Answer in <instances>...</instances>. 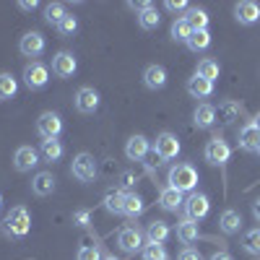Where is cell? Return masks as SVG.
I'll list each match as a JSON object with an SVG mask.
<instances>
[{"label":"cell","instance_id":"6da1fadb","mask_svg":"<svg viewBox=\"0 0 260 260\" xmlns=\"http://www.w3.org/2000/svg\"><path fill=\"white\" fill-rule=\"evenodd\" d=\"M6 237H13V240H24V237L31 232V213L24 206H16L6 213L3 224H0Z\"/></svg>","mask_w":260,"mask_h":260},{"label":"cell","instance_id":"7a4b0ae2","mask_svg":"<svg viewBox=\"0 0 260 260\" xmlns=\"http://www.w3.org/2000/svg\"><path fill=\"white\" fill-rule=\"evenodd\" d=\"M198 172H195V167L190 164H175L169 169L167 175V182L172 190H180V192H195V187H198Z\"/></svg>","mask_w":260,"mask_h":260},{"label":"cell","instance_id":"3957f363","mask_svg":"<svg viewBox=\"0 0 260 260\" xmlns=\"http://www.w3.org/2000/svg\"><path fill=\"white\" fill-rule=\"evenodd\" d=\"M96 159L91 156V154H86V151H81V154H76L73 156V164H71V175L78 180V182H83V185H89V182H94L96 180Z\"/></svg>","mask_w":260,"mask_h":260},{"label":"cell","instance_id":"277c9868","mask_svg":"<svg viewBox=\"0 0 260 260\" xmlns=\"http://www.w3.org/2000/svg\"><path fill=\"white\" fill-rule=\"evenodd\" d=\"M203 156H206V161L211 167H226V161L232 159V148H229V143L221 136H213L206 143V148H203Z\"/></svg>","mask_w":260,"mask_h":260},{"label":"cell","instance_id":"5b68a950","mask_svg":"<svg viewBox=\"0 0 260 260\" xmlns=\"http://www.w3.org/2000/svg\"><path fill=\"white\" fill-rule=\"evenodd\" d=\"M182 208H185V219L201 221V219H206L208 211H211V201H208L206 192H190L187 198H185V206Z\"/></svg>","mask_w":260,"mask_h":260},{"label":"cell","instance_id":"8992f818","mask_svg":"<svg viewBox=\"0 0 260 260\" xmlns=\"http://www.w3.org/2000/svg\"><path fill=\"white\" fill-rule=\"evenodd\" d=\"M180 138L175 133H159L156 141H154V154L161 159V161H172V159H177L180 154Z\"/></svg>","mask_w":260,"mask_h":260},{"label":"cell","instance_id":"52a82bcc","mask_svg":"<svg viewBox=\"0 0 260 260\" xmlns=\"http://www.w3.org/2000/svg\"><path fill=\"white\" fill-rule=\"evenodd\" d=\"M73 102H76V110L81 115H94L99 110V104H102V96H99L96 89H91V86H81V89L76 91V96H73Z\"/></svg>","mask_w":260,"mask_h":260},{"label":"cell","instance_id":"ba28073f","mask_svg":"<svg viewBox=\"0 0 260 260\" xmlns=\"http://www.w3.org/2000/svg\"><path fill=\"white\" fill-rule=\"evenodd\" d=\"M50 81V71H47V65H42V62H29L26 68H24V83H26V89L31 91H39V89H45Z\"/></svg>","mask_w":260,"mask_h":260},{"label":"cell","instance_id":"9c48e42d","mask_svg":"<svg viewBox=\"0 0 260 260\" xmlns=\"http://www.w3.org/2000/svg\"><path fill=\"white\" fill-rule=\"evenodd\" d=\"M37 133L42 141H50V138H57L62 133V120L57 112H42L39 120H37Z\"/></svg>","mask_w":260,"mask_h":260},{"label":"cell","instance_id":"30bf717a","mask_svg":"<svg viewBox=\"0 0 260 260\" xmlns=\"http://www.w3.org/2000/svg\"><path fill=\"white\" fill-rule=\"evenodd\" d=\"M78 71V60L73 52L68 50H60L55 57H52V73L57 78H73V73Z\"/></svg>","mask_w":260,"mask_h":260},{"label":"cell","instance_id":"8fae6325","mask_svg":"<svg viewBox=\"0 0 260 260\" xmlns=\"http://www.w3.org/2000/svg\"><path fill=\"white\" fill-rule=\"evenodd\" d=\"M117 247L122 252H138L143 250V232L136 226H122L117 232Z\"/></svg>","mask_w":260,"mask_h":260},{"label":"cell","instance_id":"7c38bea8","mask_svg":"<svg viewBox=\"0 0 260 260\" xmlns=\"http://www.w3.org/2000/svg\"><path fill=\"white\" fill-rule=\"evenodd\" d=\"M45 47H47V42H45V37H42V31H26L24 37H21V42H18V50H21V55L24 57H39L42 52H45Z\"/></svg>","mask_w":260,"mask_h":260},{"label":"cell","instance_id":"4fadbf2b","mask_svg":"<svg viewBox=\"0 0 260 260\" xmlns=\"http://www.w3.org/2000/svg\"><path fill=\"white\" fill-rule=\"evenodd\" d=\"M234 18H237V24H242V26H252L260 21V6L255 0H242V3L234 6Z\"/></svg>","mask_w":260,"mask_h":260},{"label":"cell","instance_id":"5bb4252c","mask_svg":"<svg viewBox=\"0 0 260 260\" xmlns=\"http://www.w3.org/2000/svg\"><path fill=\"white\" fill-rule=\"evenodd\" d=\"M39 164V151L31 146H18L13 154V167L16 172H31Z\"/></svg>","mask_w":260,"mask_h":260},{"label":"cell","instance_id":"9a60e30c","mask_svg":"<svg viewBox=\"0 0 260 260\" xmlns=\"http://www.w3.org/2000/svg\"><path fill=\"white\" fill-rule=\"evenodd\" d=\"M148 151H151V143H148V138L141 136V133H138V136H130L127 143H125V156H127L130 161H143Z\"/></svg>","mask_w":260,"mask_h":260},{"label":"cell","instance_id":"2e32d148","mask_svg":"<svg viewBox=\"0 0 260 260\" xmlns=\"http://www.w3.org/2000/svg\"><path fill=\"white\" fill-rule=\"evenodd\" d=\"M167 81H169V73H167L164 65H148V68L143 71V86H146V89H151V91L164 89Z\"/></svg>","mask_w":260,"mask_h":260},{"label":"cell","instance_id":"e0dca14e","mask_svg":"<svg viewBox=\"0 0 260 260\" xmlns=\"http://www.w3.org/2000/svg\"><path fill=\"white\" fill-rule=\"evenodd\" d=\"M192 122H195V127L198 130H208V127H213V122H216V107L213 104H198L195 107V112H192Z\"/></svg>","mask_w":260,"mask_h":260},{"label":"cell","instance_id":"ac0fdd59","mask_svg":"<svg viewBox=\"0 0 260 260\" xmlns=\"http://www.w3.org/2000/svg\"><path fill=\"white\" fill-rule=\"evenodd\" d=\"M31 192L45 198V195H52L55 192V177L52 172H37L34 180H31Z\"/></svg>","mask_w":260,"mask_h":260},{"label":"cell","instance_id":"d6986e66","mask_svg":"<svg viewBox=\"0 0 260 260\" xmlns=\"http://www.w3.org/2000/svg\"><path fill=\"white\" fill-rule=\"evenodd\" d=\"M237 143H240V148L242 151H257V143H260V133H257V127L252 125V122H247V125H242V130H240V136H237Z\"/></svg>","mask_w":260,"mask_h":260},{"label":"cell","instance_id":"ffe728a7","mask_svg":"<svg viewBox=\"0 0 260 260\" xmlns=\"http://www.w3.org/2000/svg\"><path fill=\"white\" fill-rule=\"evenodd\" d=\"M219 229L224 234H237L242 229V213L234 211V208H226L221 216H219Z\"/></svg>","mask_w":260,"mask_h":260},{"label":"cell","instance_id":"44dd1931","mask_svg":"<svg viewBox=\"0 0 260 260\" xmlns=\"http://www.w3.org/2000/svg\"><path fill=\"white\" fill-rule=\"evenodd\" d=\"M177 240L182 245H192L201 240V229H198V221H190V219H182L177 221Z\"/></svg>","mask_w":260,"mask_h":260},{"label":"cell","instance_id":"7402d4cb","mask_svg":"<svg viewBox=\"0 0 260 260\" xmlns=\"http://www.w3.org/2000/svg\"><path fill=\"white\" fill-rule=\"evenodd\" d=\"M159 24H161V13H159V8H156V6H151V3H146V8L138 11V26L146 29V31H151V29H156Z\"/></svg>","mask_w":260,"mask_h":260},{"label":"cell","instance_id":"603a6c76","mask_svg":"<svg viewBox=\"0 0 260 260\" xmlns=\"http://www.w3.org/2000/svg\"><path fill=\"white\" fill-rule=\"evenodd\" d=\"M159 206L164 211H180L185 206V198H182V192L180 190H172V187H164L159 192Z\"/></svg>","mask_w":260,"mask_h":260},{"label":"cell","instance_id":"cb8c5ba5","mask_svg":"<svg viewBox=\"0 0 260 260\" xmlns=\"http://www.w3.org/2000/svg\"><path fill=\"white\" fill-rule=\"evenodd\" d=\"M169 234H172L169 224L156 219V221H151V224H148V229H146V240H148V242H154V245H164V242L169 240Z\"/></svg>","mask_w":260,"mask_h":260},{"label":"cell","instance_id":"d4e9b609","mask_svg":"<svg viewBox=\"0 0 260 260\" xmlns=\"http://www.w3.org/2000/svg\"><path fill=\"white\" fill-rule=\"evenodd\" d=\"M187 94L195 96V99H208L213 94V83L206 81V78H201V76H192L187 81Z\"/></svg>","mask_w":260,"mask_h":260},{"label":"cell","instance_id":"484cf974","mask_svg":"<svg viewBox=\"0 0 260 260\" xmlns=\"http://www.w3.org/2000/svg\"><path fill=\"white\" fill-rule=\"evenodd\" d=\"M240 112H242L240 102L226 99V102H221V104H219V110H216V117H219V122H221V125H232L237 117H240Z\"/></svg>","mask_w":260,"mask_h":260},{"label":"cell","instance_id":"4316f807","mask_svg":"<svg viewBox=\"0 0 260 260\" xmlns=\"http://www.w3.org/2000/svg\"><path fill=\"white\" fill-rule=\"evenodd\" d=\"M185 45H187V50H190V52H203V50H208V47H211V31H208V29L192 31V34H190V39L185 42Z\"/></svg>","mask_w":260,"mask_h":260},{"label":"cell","instance_id":"83f0119b","mask_svg":"<svg viewBox=\"0 0 260 260\" xmlns=\"http://www.w3.org/2000/svg\"><path fill=\"white\" fill-rule=\"evenodd\" d=\"M143 198L136 192H125V206H122V216H127V219H136V216L143 213Z\"/></svg>","mask_w":260,"mask_h":260},{"label":"cell","instance_id":"f1b7e54d","mask_svg":"<svg viewBox=\"0 0 260 260\" xmlns=\"http://www.w3.org/2000/svg\"><path fill=\"white\" fill-rule=\"evenodd\" d=\"M185 18H187V24L192 26V31L208 29V21H211V16H208L203 8H187V11H185Z\"/></svg>","mask_w":260,"mask_h":260},{"label":"cell","instance_id":"f546056e","mask_svg":"<svg viewBox=\"0 0 260 260\" xmlns=\"http://www.w3.org/2000/svg\"><path fill=\"white\" fill-rule=\"evenodd\" d=\"M219 73H221L219 62L211 60V57H203V60L198 62V68H195V76H201V78H206V81H211V83L219 78Z\"/></svg>","mask_w":260,"mask_h":260},{"label":"cell","instance_id":"4dcf8cb0","mask_svg":"<svg viewBox=\"0 0 260 260\" xmlns=\"http://www.w3.org/2000/svg\"><path fill=\"white\" fill-rule=\"evenodd\" d=\"M39 154L45 156L47 161H60L62 154H65V148L57 138H50V141H42V148H39Z\"/></svg>","mask_w":260,"mask_h":260},{"label":"cell","instance_id":"1f68e13d","mask_svg":"<svg viewBox=\"0 0 260 260\" xmlns=\"http://www.w3.org/2000/svg\"><path fill=\"white\" fill-rule=\"evenodd\" d=\"M190 34H192V26L187 24V18H185V16H180V18L172 21L169 37L175 39V42H187V39H190Z\"/></svg>","mask_w":260,"mask_h":260},{"label":"cell","instance_id":"d6a6232c","mask_svg":"<svg viewBox=\"0 0 260 260\" xmlns=\"http://www.w3.org/2000/svg\"><path fill=\"white\" fill-rule=\"evenodd\" d=\"M16 91H18V81L11 73H0V102L13 99Z\"/></svg>","mask_w":260,"mask_h":260},{"label":"cell","instance_id":"836d02e7","mask_svg":"<svg viewBox=\"0 0 260 260\" xmlns=\"http://www.w3.org/2000/svg\"><path fill=\"white\" fill-rule=\"evenodd\" d=\"M242 250L250 252V255H260V226L245 232V237H242Z\"/></svg>","mask_w":260,"mask_h":260},{"label":"cell","instance_id":"e575fe53","mask_svg":"<svg viewBox=\"0 0 260 260\" xmlns=\"http://www.w3.org/2000/svg\"><path fill=\"white\" fill-rule=\"evenodd\" d=\"M122 206H125V192L122 190H112L104 195V208L110 213H122Z\"/></svg>","mask_w":260,"mask_h":260},{"label":"cell","instance_id":"d590c367","mask_svg":"<svg viewBox=\"0 0 260 260\" xmlns=\"http://www.w3.org/2000/svg\"><path fill=\"white\" fill-rule=\"evenodd\" d=\"M141 255H143V260H169V252H167V247H164V245H154V242L143 245Z\"/></svg>","mask_w":260,"mask_h":260},{"label":"cell","instance_id":"8d00e7d4","mask_svg":"<svg viewBox=\"0 0 260 260\" xmlns=\"http://www.w3.org/2000/svg\"><path fill=\"white\" fill-rule=\"evenodd\" d=\"M65 16H68V13H65V6H62V3H50V6H45V21H47V24L57 26Z\"/></svg>","mask_w":260,"mask_h":260},{"label":"cell","instance_id":"74e56055","mask_svg":"<svg viewBox=\"0 0 260 260\" xmlns=\"http://www.w3.org/2000/svg\"><path fill=\"white\" fill-rule=\"evenodd\" d=\"M55 29H57V34H60V37H73V34L78 31V18H76L73 13H68V16H65Z\"/></svg>","mask_w":260,"mask_h":260},{"label":"cell","instance_id":"f35d334b","mask_svg":"<svg viewBox=\"0 0 260 260\" xmlns=\"http://www.w3.org/2000/svg\"><path fill=\"white\" fill-rule=\"evenodd\" d=\"M104 255L99 252V247H91V245H83L76 255V260H102Z\"/></svg>","mask_w":260,"mask_h":260},{"label":"cell","instance_id":"ab89813d","mask_svg":"<svg viewBox=\"0 0 260 260\" xmlns=\"http://www.w3.org/2000/svg\"><path fill=\"white\" fill-rule=\"evenodd\" d=\"M76 226H89L91 224V211L89 208H81V211H73V219H71Z\"/></svg>","mask_w":260,"mask_h":260},{"label":"cell","instance_id":"60d3db41","mask_svg":"<svg viewBox=\"0 0 260 260\" xmlns=\"http://www.w3.org/2000/svg\"><path fill=\"white\" fill-rule=\"evenodd\" d=\"M164 8H167V11H172V13H185L190 6L185 3V0H167Z\"/></svg>","mask_w":260,"mask_h":260},{"label":"cell","instance_id":"b9f144b4","mask_svg":"<svg viewBox=\"0 0 260 260\" xmlns=\"http://www.w3.org/2000/svg\"><path fill=\"white\" fill-rule=\"evenodd\" d=\"M177 260H203V257H201V252L195 250V247H185V250L177 255Z\"/></svg>","mask_w":260,"mask_h":260},{"label":"cell","instance_id":"7bdbcfd3","mask_svg":"<svg viewBox=\"0 0 260 260\" xmlns=\"http://www.w3.org/2000/svg\"><path fill=\"white\" fill-rule=\"evenodd\" d=\"M18 8H21V11H26V13H31V11H37V8H39V3H37V0H21Z\"/></svg>","mask_w":260,"mask_h":260},{"label":"cell","instance_id":"ee69618b","mask_svg":"<svg viewBox=\"0 0 260 260\" xmlns=\"http://www.w3.org/2000/svg\"><path fill=\"white\" fill-rule=\"evenodd\" d=\"M120 180H122V182H120L122 187H133V185H136V177H133V175H130V172H125V175H122Z\"/></svg>","mask_w":260,"mask_h":260},{"label":"cell","instance_id":"f6af8a7d","mask_svg":"<svg viewBox=\"0 0 260 260\" xmlns=\"http://www.w3.org/2000/svg\"><path fill=\"white\" fill-rule=\"evenodd\" d=\"M208 260H234V257H232V255H229L226 250H219V252H213V255H211Z\"/></svg>","mask_w":260,"mask_h":260},{"label":"cell","instance_id":"bcb514c9","mask_svg":"<svg viewBox=\"0 0 260 260\" xmlns=\"http://www.w3.org/2000/svg\"><path fill=\"white\" fill-rule=\"evenodd\" d=\"M252 216H255V221L260 224V198H257V201L252 203Z\"/></svg>","mask_w":260,"mask_h":260},{"label":"cell","instance_id":"7dc6e473","mask_svg":"<svg viewBox=\"0 0 260 260\" xmlns=\"http://www.w3.org/2000/svg\"><path fill=\"white\" fill-rule=\"evenodd\" d=\"M252 125L257 127V133H260V115H255V120H252Z\"/></svg>","mask_w":260,"mask_h":260},{"label":"cell","instance_id":"c3c4849f","mask_svg":"<svg viewBox=\"0 0 260 260\" xmlns=\"http://www.w3.org/2000/svg\"><path fill=\"white\" fill-rule=\"evenodd\" d=\"M102 260H120V257H115V255H104Z\"/></svg>","mask_w":260,"mask_h":260},{"label":"cell","instance_id":"681fc988","mask_svg":"<svg viewBox=\"0 0 260 260\" xmlns=\"http://www.w3.org/2000/svg\"><path fill=\"white\" fill-rule=\"evenodd\" d=\"M0 208H3V195H0Z\"/></svg>","mask_w":260,"mask_h":260},{"label":"cell","instance_id":"f907efd6","mask_svg":"<svg viewBox=\"0 0 260 260\" xmlns=\"http://www.w3.org/2000/svg\"><path fill=\"white\" fill-rule=\"evenodd\" d=\"M255 154H260V143H257V151H255Z\"/></svg>","mask_w":260,"mask_h":260}]
</instances>
